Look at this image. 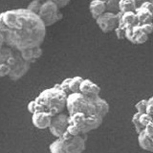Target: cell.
I'll return each instance as SVG.
<instances>
[{
	"label": "cell",
	"instance_id": "obj_3",
	"mask_svg": "<svg viewBox=\"0 0 153 153\" xmlns=\"http://www.w3.org/2000/svg\"><path fill=\"white\" fill-rule=\"evenodd\" d=\"M0 63H6L11 67L8 78L13 81L20 79L31 68V63L23 59L20 51L7 45L0 46Z\"/></svg>",
	"mask_w": 153,
	"mask_h": 153
},
{
	"label": "cell",
	"instance_id": "obj_20",
	"mask_svg": "<svg viewBox=\"0 0 153 153\" xmlns=\"http://www.w3.org/2000/svg\"><path fill=\"white\" fill-rule=\"evenodd\" d=\"M84 79L82 76H76L72 78L71 79V82L69 85V92L70 94L72 93H79V88H80V84L82 82V80Z\"/></svg>",
	"mask_w": 153,
	"mask_h": 153
},
{
	"label": "cell",
	"instance_id": "obj_18",
	"mask_svg": "<svg viewBox=\"0 0 153 153\" xmlns=\"http://www.w3.org/2000/svg\"><path fill=\"white\" fill-rule=\"evenodd\" d=\"M138 143L142 149L148 152H153V139L148 137L145 130L138 135Z\"/></svg>",
	"mask_w": 153,
	"mask_h": 153
},
{
	"label": "cell",
	"instance_id": "obj_26",
	"mask_svg": "<svg viewBox=\"0 0 153 153\" xmlns=\"http://www.w3.org/2000/svg\"><path fill=\"white\" fill-rule=\"evenodd\" d=\"M11 73V67L6 63H0V76H9Z\"/></svg>",
	"mask_w": 153,
	"mask_h": 153
},
{
	"label": "cell",
	"instance_id": "obj_15",
	"mask_svg": "<svg viewBox=\"0 0 153 153\" xmlns=\"http://www.w3.org/2000/svg\"><path fill=\"white\" fill-rule=\"evenodd\" d=\"M20 53L22 57L26 61H28L29 63H33V62H36L37 59H39L41 57L43 54V50L41 47H36L20 51Z\"/></svg>",
	"mask_w": 153,
	"mask_h": 153
},
{
	"label": "cell",
	"instance_id": "obj_2",
	"mask_svg": "<svg viewBox=\"0 0 153 153\" xmlns=\"http://www.w3.org/2000/svg\"><path fill=\"white\" fill-rule=\"evenodd\" d=\"M68 94L61 89L60 84L43 90L35 99L36 102V112H48L56 116L66 109Z\"/></svg>",
	"mask_w": 153,
	"mask_h": 153
},
{
	"label": "cell",
	"instance_id": "obj_27",
	"mask_svg": "<svg viewBox=\"0 0 153 153\" xmlns=\"http://www.w3.org/2000/svg\"><path fill=\"white\" fill-rule=\"evenodd\" d=\"M115 35H116L118 39H126V30H123L121 27H117L115 29Z\"/></svg>",
	"mask_w": 153,
	"mask_h": 153
},
{
	"label": "cell",
	"instance_id": "obj_34",
	"mask_svg": "<svg viewBox=\"0 0 153 153\" xmlns=\"http://www.w3.org/2000/svg\"><path fill=\"white\" fill-rule=\"evenodd\" d=\"M135 1H136L137 8H139L140 6H142L143 3H146V2H151V3H153V0H135Z\"/></svg>",
	"mask_w": 153,
	"mask_h": 153
},
{
	"label": "cell",
	"instance_id": "obj_6",
	"mask_svg": "<svg viewBox=\"0 0 153 153\" xmlns=\"http://www.w3.org/2000/svg\"><path fill=\"white\" fill-rule=\"evenodd\" d=\"M37 16L41 18L46 27H50L62 19L60 8L54 2L45 0Z\"/></svg>",
	"mask_w": 153,
	"mask_h": 153
},
{
	"label": "cell",
	"instance_id": "obj_11",
	"mask_svg": "<svg viewBox=\"0 0 153 153\" xmlns=\"http://www.w3.org/2000/svg\"><path fill=\"white\" fill-rule=\"evenodd\" d=\"M53 117L48 112H36L32 115V123L38 129H46L50 127Z\"/></svg>",
	"mask_w": 153,
	"mask_h": 153
},
{
	"label": "cell",
	"instance_id": "obj_5",
	"mask_svg": "<svg viewBox=\"0 0 153 153\" xmlns=\"http://www.w3.org/2000/svg\"><path fill=\"white\" fill-rule=\"evenodd\" d=\"M66 109L69 115L84 113L86 116H91L97 114V109L92 98L86 97L81 93H72L68 95Z\"/></svg>",
	"mask_w": 153,
	"mask_h": 153
},
{
	"label": "cell",
	"instance_id": "obj_8",
	"mask_svg": "<svg viewBox=\"0 0 153 153\" xmlns=\"http://www.w3.org/2000/svg\"><path fill=\"white\" fill-rule=\"evenodd\" d=\"M119 20L120 17L118 13L106 12L96 19V23L100 31L107 33L115 31V29L119 27Z\"/></svg>",
	"mask_w": 153,
	"mask_h": 153
},
{
	"label": "cell",
	"instance_id": "obj_9",
	"mask_svg": "<svg viewBox=\"0 0 153 153\" xmlns=\"http://www.w3.org/2000/svg\"><path fill=\"white\" fill-rule=\"evenodd\" d=\"M126 37L133 44H143L148 40V35L143 32L141 25L126 30Z\"/></svg>",
	"mask_w": 153,
	"mask_h": 153
},
{
	"label": "cell",
	"instance_id": "obj_7",
	"mask_svg": "<svg viewBox=\"0 0 153 153\" xmlns=\"http://www.w3.org/2000/svg\"><path fill=\"white\" fill-rule=\"evenodd\" d=\"M69 117L68 113L62 112L53 117L51 126L49 127L50 133L56 138H59L63 136V134L67 132L69 126Z\"/></svg>",
	"mask_w": 153,
	"mask_h": 153
},
{
	"label": "cell",
	"instance_id": "obj_24",
	"mask_svg": "<svg viewBox=\"0 0 153 153\" xmlns=\"http://www.w3.org/2000/svg\"><path fill=\"white\" fill-rule=\"evenodd\" d=\"M135 109H136V112L139 113H146V109H147V100L146 99H143L139 100V102L135 104Z\"/></svg>",
	"mask_w": 153,
	"mask_h": 153
},
{
	"label": "cell",
	"instance_id": "obj_13",
	"mask_svg": "<svg viewBox=\"0 0 153 153\" xmlns=\"http://www.w3.org/2000/svg\"><path fill=\"white\" fill-rule=\"evenodd\" d=\"M79 93L83 94L86 97H96V96H100V87L97 84L93 82L92 80L88 79H84L82 82L80 84Z\"/></svg>",
	"mask_w": 153,
	"mask_h": 153
},
{
	"label": "cell",
	"instance_id": "obj_30",
	"mask_svg": "<svg viewBox=\"0 0 153 153\" xmlns=\"http://www.w3.org/2000/svg\"><path fill=\"white\" fill-rule=\"evenodd\" d=\"M48 1H51V2H54L55 4H56L60 9L66 7L67 5L70 3L71 0H48Z\"/></svg>",
	"mask_w": 153,
	"mask_h": 153
},
{
	"label": "cell",
	"instance_id": "obj_4",
	"mask_svg": "<svg viewBox=\"0 0 153 153\" xmlns=\"http://www.w3.org/2000/svg\"><path fill=\"white\" fill-rule=\"evenodd\" d=\"M85 148V136H73L68 131L63 136L56 138L49 146L50 153H83Z\"/></svg>",
	"mask_w": 153,
	"mask_h": 153
},
{
	"label": "cell",
	"instance_id": "obj_22",
	"mask_svg": "<svg viewBox=\"0 0 153 153\" xmlns=\"http://www.w3.org/2000/svg\"><path fill=\"white\" fill-rule=\"evenodd\" d=\"M45 0H33L32 2L29 3V5L27 6V9L29 11H31L35 13H38V12L40 11V9L42 7L43 3H44Z\"/></svg>",
	"mask_w": 153,
	"mask_h": 153
},
{
	"label": "cell",
	"instance_id": "obj_33",
	"mask_svg": "<svg viewBox=\"0 0 153 153\" xmlns=\"http://www.w3.org/2000/svg\"><path fill=\"white\" fill-rule=\"evenodd\" d=\"M145 131H146V135L148 137L153 139V122L147 124V126H146V128H145Z\"/></svg>",
	"mask_w": 153,
	"mask_h": 153
},
{
	"label": "cell",
	"instance_id": "obj_29",
	"mask_svg": "<svg viewBox=\"0 0 153 153\" xmlns=\"http://www.w3.org/2000/svg\"><path fill=\"white\" fill-rule=\"evenodd\" d=\"M141 27L143 30V32H145L146 33H147L148 36L151 35V33H153V22L146 23V24H142Z\"/></svg>",
	"mask_w": 153,
	"mask_h": 153
},
{
	"label": "cell",
	"instance_id": "obj_19",
	"mask_svg": "<svg viewBox=\"0 0 153 153\" xmlns=\"http://www.w3.org/2000/svg\"><path fill=\"white\" fill-rule=\"evenodd\" d=\"M136 9H137V5L135 0H120L119 12L121 13L135 12Z\"/></svg>",
	"mask_w": 153,
	"mask_h": 153
},
{
	"label": "cell",
	"instance_id": "obj_12",
	"mask_svg": "<svg viewBox=\"0 0 153 153\" xmlns=\"http://www.w3.org/2000/svg\"><path fill=\"white\" fill-rule=\"evenodd\" d=\"M103 122V118L99 116L98 114L91 115V116H86L85 121L81 126V135H86L89 132L96 130L99 128Z\"/></svg>",
	"mask_w": 153,
	"mask_h": 153
},
{
	"label": "cell",
	"instance_id": "obj_14",
	"mask_svg": "<svg viewBox=\"0 0 153 153\" xmlns=\"http://www.w3.org/2000/svg\"><path fill=\"white\" fill-rule=\"evenodd\" d=\"M89 11L92 17L96 20L100 16H102L104 13L107 12L106 4L102 0H91L89 4Z\"/></svg>",
	"mask_w": 153,
	"mask_h": 153
},
{
	"label": "cell",
	"instance_id": "obj_31",
	"mask_svg": "<svg viewBox=\"0 0 153 153\" xmlns=\"http://www.w3.org/2000/svg\"><path fill=\"white\" fill-rule=\"evenodd\" d=\"M36 100H31L30 102L28 103L27 105V109H28V111L30 112L32 115L33 113H36Z\"/></svg>",
	"mask_w": 153,
	"mask_h": 153
},
{
	"label": "cell",
	"instance_id": "obj_25",
	"mask_svg": "<svg viewBox=\"0 0 153 153\" xmlns=\"http://www.w3.org/2000/svg\"><path fill=\"white\" fill-rule=\"evenodd\" d=\"M153 122V117L151 116L150 114H148V113H143L141 114V117H140V123L143 124V126H146L148 123H150Z\"/></svg>",
	"mask_w": 153,
	"mask_h": 153
},
{
	"label": "cell",
	"instance_id": "obj_28",
	"mask_svg": "<svg viewBox=\"0 0 153 153\" xmlns=\"http://www.w3.org/2000/svg\"><path fill=\"white\" fill-rule=\"evenodd\" d=\"M71 79H72V78H67V79H65L63 81H62L61 83H59L60 84V86H61V89L64 91V92H66L67 94H70V92H69V85H70V82H71Z\"/></svg>",
	"mask_w": 153,
	"mask_h": 153
},
{
	"label": "cell",
	"instance_id": "obj_21",
	"mask_svg": "<svg viewBox=\"0 0 153 153\" xmlns=\"http://www.w3.org/2000/svg\"><path fill=\"white\" fill-rule=\"evenodd\" d=\"M140 117H141V113L139 112H136L133 114V116L131 118V123H133L134 127H135V130L137 132V134L139 135L142 131L145 130V126H143V124L140 123Z\"/></svg>",
	"mask_w": 153,
	"mask_h": 153
},
{
	"label": "cell",
	"instance_id": "obj_10",
	"mask_svg": "<svg viewBox=\"0 0 153 153\" xmlns=\"http://www.w3.org/2000/svg\"><path fill=\"white\" fill-rule=\"evenodd\" d=\"M119 27H121L123 30L133 28L137 25H140L137 17V14L135 12H126V13H121L119 12Z\"/></svg>",
	"mask_w": 153,
	"mask_h": 153
},
{
	"label": "cell",
	"instance_id": "obj_17",
	"mask_svg": "<svg viewBox=\"0 0 153 153\" xmlns=\"http://www.w3.org/2000/svg\"><path fill=\"white\" fill-rule=\"evenodd\" d=\"M93 102L96 105V109H97V114L99 116L104 119V117L106 116L109 112V104L107 102V100H105L104 99L100 98V96H96V97H92Z\"/></svg>",
	"mask_w": 153,
	"mask_h": 153
},
{
	"label": "cell",
	"instance_id": "obj_1",
	"mask_svg": "<svg viewBox=\"0 0 153 153\" xmlns=\"http://www.w3.org/2000/svg\"><path fill=\"white\" fill-rule=\"evenodd\" d=\"M45 37V24L27 8L9 10L0 14V46L23 51L40 47Z\"/></svg>",
	"mask_w": 153,
	"mask_h": 153
},
{
	"label": "cell",
	"instance_id": "obj_32",
	"mask_svg": "<svg viewBox=\"0 0 153 153\" xmlns=\"http://www.w3.org/2000/svg\"><path fill=\"white\" fill-rule=\"evenodd\" d=\"M146 113L150 114L153 117V96L150 97L149 99H147V109Z\"/></svg>",
	"mask_w": 153,
	"mask_h": 153
},
{
	"label": "cell",
	"instance_id": "obj_16",
	"mask_svg": "<svg viewBox=\"0 0 153 153\" xmlns=\"http://www.w3.org/2000/svg\"><path fill=\"white\" fill-rule=\"evenodd\" d=\"M138 20L140 25L142 24H146V23H150L153 22V13L150 11L149 9H147L145 4H143L142 6L136 9L135 11Z\"/></svg>",
	"mask_w": 153,
	"mask_h": 153
},
{
	"label": "cell",
	"instance_id": "obj_23",
	"mask_svg": "<svg viewBox=\"0 0 153 153\" xmlns=\"http://www.w3.org/2000/svg\"><path fill=\"white\" fill-rule=\"evenodd\" d=\"M107 7V12L119 13V2L120 0H102Z\"/></svg>",
	"mask_w": 153,
	"mask_h": 153
}]
</instances>
